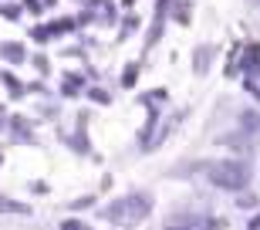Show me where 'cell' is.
<instances>
[{"instance_id": "6da1fadb", "label": "cell", "mask_w": 260, "mask_h": 230, "mask_svg": "<svg viewBox=\"0 0 260 230\" xmlns=\"http://www.w3.org/2000/svg\"><path fill=\"white\" fill-rule=\"evenodd\" d=\"M210 180L223 190H243L247 180H250V172L243 163H233V159H223V163H213L210 166Z\"/></svg>"}, {"instance_id": "7a4b0ae2", "label": "cell", "mask_w": 260, "mask_h": 230, "mask_svg": "<svg viewBox=\"0 0 260 230\" xmlns=\"http://www.w3.org/2000/svg\"><path fill=\"white\" fill-rule=\"evenodd\" d=\"M0 210H7V213H27V207H24V203H10V200H0Z\"/></svg>"}, {"instance_id": "3957f363", "label": "cell", "mask_w": 260, "mask_h": 230, "mask_svg": "<svg viewBox=\"0 0 260 230\" xmlns=\"http://www.w3.org/2000/svg\"><path fill=\"white\" fill-rule=\"evenodd\" d=\"M250 230H260V217H257V220H253V223H250Z\"/></svg>"}, {"instance_id": "277c9868", "label": "cell", "mask_w": 260, "mask_h": 230, "mask_svg": "<svg viewBox=\"0 0 260 230\" xmlns=\"http://www.w3.org/2000/svg\"><path fill=\"white\" fill-rule=\"evenodd\" d=\"M173 230H183V227H173Z\"/></svg>"}]
</instances>
